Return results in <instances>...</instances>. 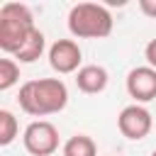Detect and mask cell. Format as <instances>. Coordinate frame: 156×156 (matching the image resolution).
Masks as SVG:
<instances>
[{"label":"cell","instance_id":"obj_1","mask_svg":"<svg viewBox=\"0 0 156 156\" xmlns=\"http://www.w3.org/2000/svg\"><path fill=\"white\" fill-rule=\"evenodd\" d=\"M20 107L32 117L56 115L68 105V88L61 78H37L20 85Z\"/></svg>","mask_w":156,"mask_h":156},{"label":"cell","instance_id":"obj_2","mask_svg":"<svg viewBox=\"0 0 156 156\" xmlns=\"http://www.w3.org/2000/svg\"><path fill=\"white\" fill-rule=\"evenodd\" d=\"M68 32L78 39H105L112 32V15L100 2H78L68 12Z\"/></svg>","mask_w":156,"mask_h":156},{"label":"cell","instance_id":"obj_3","mask_svg":"<svg viewBox=\"0 0 156 156\" xmlns=\"http://www.w3.org/2000/svg\"><path fill=\"white\" fill-rule=\"evenodd\" d=\"M37 29L34 15L22 2H5L0 7V49L5 54H12L24 44V39Z\"/></svg>","mask_w":156,"mask_h":156},{"label":"cell","instance_id":"obj_4","mask_svg":"<svg viewBox=\"0 0 156 156\" xmlns=\"http://www.w3.org/2000/svg\"><path fill=\"white\" fill-rule=\"evenodd\" d=\"M22 144L32 156H51L58 149V129L46 119H34L24 127Z\"/></svg>","mask_w":156,"mask_h":156},{"label":"cell","instance_id":"obj_5","mask_svg":"<svg viewBox=\"0 0 156 156\" xmlns=\"http://www.w3.org/2000/svg\"><path fill=\"white\" fill-rule=\"evenodd\" d=\"M151 127H154L151 112H149L144 105H136V102L122 107V112H119V117H117V129L122 132V136H127V139H132V141H139V139L149 136Z\"/></svg>","mask_w":156,"mask_h":156},{"label":"cell","instance_id":"obj_6","mask_svg":"<svg viewBox=\"0 0 156 156\" xmlns=\"http://www.w3.org/2000/svg\"><path fill=\"white\" fill-rule=\"evenodd\" d=\"M80 61H83V51L78 46V41L73 39H56L49 46V66L56 73H78L80 71Z\"/></svg>","mask_w":156,"mask_h":156},{"label":"cell","instance_id":"obj_7","mask_svg":"<svg viewBox=\"0 0 156 156\" xmlns=\"http://www.w3.org/2000/svg\"><path fill=\"white\" fill-rule=\"evenodd\" d=\"M127 93L129 98H134L136 105L141 102H151L156 98V68L151 66H136L127 73Z\"/></svg>","mask_w":156,"mask_h":156},{"label":"cell","instance_id":"obj_8","mask_svg":"<svg viewBox=\"0 0 156 156\" xmlns=\"http://www.w3.org/2000/svg\"><path fill=\"white\" fill-rule=\"evenodd\" d=\"M107 80H110L107 71H105L102 66H98V63L80 66V71L76 73V85H78V90L85 93V95H98V93H102V90L107 88Z\"/></svg>","mask_w":156,"mask_h":156},{"label":"cell","instance_id":"obj_9","mask_svg":"<svg viewBox=\"0 0 156 156\" xmlns=\"http://www.w3.org/2000/svg\"><path fill=\"white\" fill-rule=\"evenodd\" d=\"M46 49V39L41 29H32V34L24 39V44L15 51V61L17 63H34Z\"/></svg>","mask_w":156,"mask_h":156},{"label":"cell","instance_id":"obj_10","mask_svg":"<svg viewBox=\"0 0 156 156\" xmlns=\"http://www.w3.org/2000/svg\"><path fill=\"white\" fill-rule=\"evenodd\" d=\"M63 156H98V146L88 134H76V136L66 139Z\"/></svg>","mask_w":156,"mask_h":156},{"label":"cell","instance_id":"obj_11","mask_svg":"<svg viewBox=\"0 0 156 156\" xmlns=\"http://www.w3.org/2000/svg\"><path fill=\"white\" fill-rule=\"evenodd\" d=\"M20 134V122L10 110H0V146H10Z\"/></svg>","mask_w":156,"mask_h":156},{"label":"cell","instance_id":"obj_12","mask_svg":"<svg viewBox=\"0 0 156 156\" xmlns=\"http://www.w3.org/2000/svg\"><path fill=\"white\" fill-rule=\"evenodd\" d=\"M20 80V63L15 58H0V90H10Z\"/></svg>","mask_w":156,"mask_h":156},{"label":"cell","instance_id":"obj_13","mask_svg":"<svg viewBox=\"0 0 156 156\" xmlns=\"http://www.w3.org/2000/svg\"><path fill=\"white\" fill-rule=\"evenodd\" d=\"M144 56H146V66L156 68V39H151V41L146 44V49H144Z\"/></svg>","mask_w":156,"mask_h":156},{"label":"cell","instance_id":"obj_14","mask_svg":"<svg viewBox=\"0 0 156 156\" xmlns=\"http://www.w3.org/2000/svg\"><path fill=\"white\" fill-rule=\"evenodd\" d=\"M139 10L146 17H154L156 20V0H139Z\"/></svg>","mask_w":156,"mask_h":156},{"label":"cell","instance_id":"obj_15","mask_svg":"<svg viewBox=\"0 0 156 156\" xmlns=\"http://www.w3.org/2000/svg\"><path fill=\"white\" fill-rule=\"evenodd\" d=\"M151 156H156V149H154V151H151Z\"/></svg>","mask_w":156,"mask_h":156}]
</instances>
